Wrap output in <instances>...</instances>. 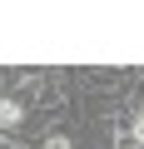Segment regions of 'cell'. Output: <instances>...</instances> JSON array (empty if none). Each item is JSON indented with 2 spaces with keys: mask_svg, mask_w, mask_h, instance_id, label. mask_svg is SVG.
Returning <instances> with one entry per match:
<instances>
[{
  "mask_svg": "<svg viewBox=\"0 0 144 149\" xmlns=\"http://www.w3.org/2000/svg\"><path fill=\"white\" fill-rule=\"evenodd\" d=\"M40 149H75V139H70L65 129H55V134H45V144Z\"/></svg>",
  "mask_w": 144,
  "mask_h": 149,
  "instance_id": "3957f363",
  "label": "cell"
},
{
  "mask_svg": "<svg viewBox=\"0 0 144 149\" xmlns=\"http://www.w3.org/2000/svg\"><path fill=\"white\" fill-rule=\"evenodd\" d=\"M25 119H30V104L20 95H0V134H15Z\"/></svg>",
  "mask_w": 144,
  "mask_h": 149,
  "instance_id": "6da1fadb",
  "label": "cell"
},
{
  "mask_svg": "<svg viewBox=\"0 0 144 149\" xmlns=\"http://www.w3.org/2000/svg\"><path fill=\"white\" fill-rule=\"evenodd\" d=\"M129 139H134V149H144V100H139L134 114H129Z\"/></svg>",
  "mask_w": 144,
  "mask_h": 149,
  "instance_id": "7a4b0ae2",
  "label": "cell"
}]
</instances>
